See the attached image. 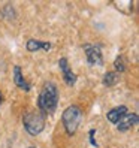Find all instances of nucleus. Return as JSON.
Segmentation results:
<instances>
[{"instance_id": "obj_5", "label": "nucleus", "mask_w": 139, "mask_h": 148, "mask_svg": "<svg viewBox=\"0 0 139 148\" xmlns=\"http://www.w3.org/2000/svg\"><path fill=\"white\" fill-rule=\"evenodd\" d=\"M58 69H60V72H62V76H63V81L66 82V85L69 87H73L78 81V76L76 73L72 71V67L69 66V62H67V58L66 57H62L58 60Z\"/></svg>"}, {"instance_id": "obj_4", "label": "nucleus", "mask_w": 139, "mask_h": 148, "mask_svg": "<svg viewBox=\"0 0 139 148\" xmlns=\"http://www.w3.org/2000/svg\"><path fill=\"white\" fill-rule=\"evenodd\" d=\"M82 49L87 56V62L91 66H102L103 64V56L102 49L97 45H91V43H85L82 45Z\"/></svg>"}, {"instance_id": "obj_8", "label": "nucleus", "mask_w": 139, "mask_h": 148, "mask_svg": "<svg viewBox=\"0 0 139 148\" xmlns=\"http://www.w3.org/2000/svg\"><path fill=\"white\" fill-rule=\"evenodd\" d=\"M126 114H129L127 106L126 105H120V106H115V108H112V109H109L106 112V120L109 121V123H112V124H117Z\"/></svg>"}, {"instance_id": "obj_1", "label": "nucleus", "mask_w": 139, "mask_h": 148, "mask_svg": "<svg viewBox=\"0 0 139 148\" xmlns=\"http://www.w3.org/2000/svg\"><path fill=\"white\" fill-rule=\"evenodd\" d=\"M58 96H60L58 88L53 81H47L43 84L38 97V108L42 115L47 117V115L54 114L58 105Z\"/></svg>"}, {"instance_id": "obj_3", "label": "nucleus", "mask_w": 139, "mask_h": 148, "mask_svg": "<svg viewBox=\"0 0 139 148\" xmlns=\"http://www.w3.org/2000/svg\"><path fill=\"white\" fill-rule=\"evenodd\" d=\"M23 126L24 130L30 136H38L42 133V130L45 129V115H42L38 111H30L23 117Z\"/></svg>"}, {"instance_id": "obj_9", "label": "nucleus", "mask_w": 139, "mask_h": 148, "mask_svg": "<svg viewBox=\"0 0 139 148\" xmlns=\"http://www.w3.org/2000/svg\"><path fill=\"white\" fill-rule=\"evenodd\" d=\"M53 45L49 42H43V40H36V39H29L25 43V49L29 53H38V51H51Z\"/></svg>"}, {"instance_id": "obj_13", "label": "nucleus", "mask_w": 139, "mask_h": 148, "mask_svg": "<svg viewBox=\"0 0 139 148\" xmlns=\"http://www.w3.org/2000/svg\"><path fill=\"white\" fill-rule=\"evenodd\" d=\"M2 102H3V96H2V91H0V106H2Z\"/></svg>"}, {"instance_id": "obj_12", "label": "nucleus", "mask_w": 139, "mask_h": 148, "mask_svg": "<svg viewBox=\"0 0 139 148\" xmlns=\"http://www.w3.org/2000/svg\"><path fill=\"white\" fill-rule=\"evenodd\" d=\"M94 135H96V129H90L88 130V138H90V144L93 147H99L97 142H96V139H94Z\"/></svg>"}, {"instance_id": "obj_10", "label": "nucleus", "mask_w": 139, "mask_h": 148, "mask_svg": "<svg viewBox=\"0 0 139 148\" xmlns=\"http://www.w3.org/2000/svg\"><path fill=\"white\" fill-rule=\"evenodd\" d=\"M102 82H103L105 87H114V85H117V82H118V73L117 72H106L105 75H103Z\"/></svg>"}, {"instance_id": "obj_6", "label": "nucleus", "mask_w": 139, "mask_h": 148, "mask_svg": "<svg viewBox=\"0 0 139 148\" xmlns=\"http://www.w3.org/2000/svg\"><path fill=\"white\" fill-rule=\"evenodd\" d=\"M138 121H139V117L136 112H133V114H126L117 123V129H118V132H127V130H130L132 127H135L138 124Z\"/></svg>"}, {"instance_id": "obj_2", "label": "nucleus", "mask_w": 139, "mask_h": 148, "mask_svg": "<svg viewBox=\"0 0 139 148\" xmlns=\"http://www.w3.org/2000/svg\"><path fill=\"white\" fill-rule=\"evenodd\" d=\"M82 117H84V112L78 105H71L63 111L62 123H63V127H64L67 135H75L76 133V130H78V127H79L81 121H82Z\"/></svg>"}, {"instance_id": "obj_14", "label": "nucleus", "mask_w": 139, "mask_h": 148, "mask_svg": "<svg viewBox=\"0 0 139 148\" xmlns=\"http://www.w3.org/2000/svg\"><path fill=\"white\" fill-rule=\"evenodd\" d=\"M29 148H34V147H29Z\"/></svg>"}, {"instance_id": "obj_11", "label": "nucleus", "mask_w": 139, "mask_h": 148, "mask_svg": "<svg viewBox=\"0 0 139 148\" xmlns=\"http://www.w3.org/2000/svg\"><path fill=\"white\" fill-rule=\"evenodd\" d=\"M126 62H124V57L123 56H117V58L114 60V69L117 73H123L126 72Z\"/></svg>"}, {"instance_id": "obj_7", "label": "nucleus", "mask_w": 139, "mask_h": 148, "mask_svg": "<svg viewBox=\"0 0 139 148\" xmlns=\"http://www.w3.org/2000/svg\"><path fill=\"white\" fill-rule=\"evenodd\" d=\"M14 82H15V85L18 87L20 90H23V91H25V93H29L30 90H31V84L25 79L24 78V75H23V72H21V67L20 66H14Z\"/></svg>"}]
</instances>
